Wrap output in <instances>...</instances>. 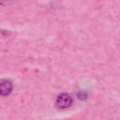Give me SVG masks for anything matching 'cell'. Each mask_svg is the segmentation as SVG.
<instances>
[{"instance_id": "cell-1", "label": "cell", "mask_w": 120, "mask_h": 120, "mask_svg": "<svg viewBox=\"0 0 120 120\" xmlns=\"http://www.w3.org/2000/svg\"><path fill=\"white\" fill-rule=\"evenodd\" d=\"M72 102V97L68 93L63 92L58 97L55 102V106L59 109H63L69 107Z\"/></svg>"}, {"instance_id": "cell-2", "label": "cell", "mask_w": 120, "mask_h": 120, "mask_svg": "<svg viewBox=\"0 0 120 120\" xmlns=\"http://www.w3.org/2000/svg\"><path fill=\"white\" fill-rule=\"evenodd\" d=\"M13 83L10 80L5 79L0 81V95L8 96L12 91Z\"/></svg>"}, {"instance_id": "cell-3", "label": "cell", "mask_w": 120, "mask_h": 120, "mask_svg": "<svg viewBox=\"0 0 120 120\" xmlns=\"http://www.w3.org/2000/svg\"><path fill=\"white\" fill-rule=\"evenodd\" d=\"M77 97L81 101H85L88 98V94L86 91L81 90L77 93Z\"/></svg>"}, {"instance_id": "cell-4", "label": "cell", "mask_w": 120, "mask_h": 120, "mask_svg": "<svg viewBox=\"0 0 120 120\" xmlns=\"http://www.w3.org/2000/svg\"><path fill=\"white\" fill-rule=\"evenodd\" d=\"M16 0H0V6H6L13 4Z\"/></svg>"}]
</instances>
